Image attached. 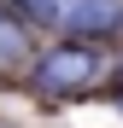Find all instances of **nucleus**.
Masks as SVG:
<instances>
[{"label":"nucleus","instance_id":"obj_3","mask_svg":"<svg viewBox=\"0 0 123 128\" xmlns=\"http://www.w3.org/2000/svg\"><path fill=\"white\" fill-rule=\"evenodd\" d=\"M18 58H24V29H18L12 18L0 12V70H12Z\"/></svg>","mask_w":123,"mask_h":128},{"label":"nucleus","instance_id":"obj_4","mask_svg":"<svg viewBox=\"0 0 123 128\" xmlns=\"http://www.w3.org/2000/svg\"><path fill=\"white\" fill-rule=\"evenodd\" d=\"M29 18H47V24H65V12L76 6V0H18Z\"/></svg>","mask_w":123,"mask_h":128},{"label":"nucleus","instance_id":"obj_2","mask_svg":"<svg viewBox=\"0 0 123 128\" xmlns=\"http://www.w3.org/2000/svg\"><path fill=\"white\" fill-rule=\"evenodd\" d=\"M65 24L82 35H111V29H123V0H76L65 12Z\"/></svg>","mask_w":123,"mask_h":128},{"label":"nucleus","instance_id":"obj_1","mask_svg":"<svg viewBox=\"0 0 123 128\" xmlns=\"http://www.w3.org/2000/svg\"><path fill=\"white\" fill-rule=\"evenodd\" d=\"M106 82V52L88 41H59L35 58V88L41 93H88Z\"/></svg>","mask_w":123,"mask_h":128}]
</instances>
